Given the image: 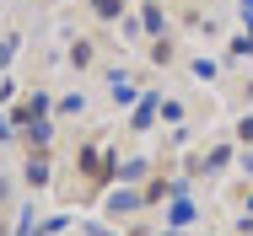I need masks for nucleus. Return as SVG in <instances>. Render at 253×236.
Instances as JSON below:
<instances>
[{
    "instance_id": "nucleus-18",
    "label": "nucleus",
    "mask_w": 253,
    "mask_h": 236,
    "mask_svg": "<svg viewBox=\"0 0 253 236\" xmlns=\"http://www.w3.org/2000/svg\"><path fill=\"white\" fill-rule=\"evenodd\" d=\"M0 236H16V226H11V220H5V215H0Z\"/></svg>"
},
{
    "instance_id": "nucleus-11",
    "label": "nucleus",
    "mask_w": 253,
    "mask_h": 236,
    "mask_svg": "<svg viewBox=\"0 0 253 236\" xmlns=\"http://www.w3.org/2000/svg\"><path fill=\"white\" fill-rule=\"evenodd\" d=\"M124 5H129V0H92V16H97V22H119Z\"/></svg>"
},
{
    "instance_id": "nucleus-8",
    "label": "nucleus",
    "mask_w": 253,
    "mask_h": 236,
    "mask_svg": "<svg viewBox=\"0 0 253 236\" xmlns=\"http://www.w3.org/2000/svg\"><path fill=\"white\" fill-rule=\"evenodd\" d=\"M108 97H113V107H129V102H135V81L113 70V81H108Z\"/></svg>"
},
{
    "instance_id": "nucleus-16",
    "label": "nucleus",
    "mask_w": 253,
    "mask_h": 236,
    "mask_svg": "<svg viewBox=\"0 0 253 236\" xmlns=\"http://www.w3.org/2000/svg\"><path fill=\"white\" fill-rule=\"evenodd\" d=\"M5 204H11V172H0V215H5Z\"/></svg>"
},
{
    "instance_id": "nucleus-9",
    "label": "nucleus",
    "mask_w": 253,
    "mask_h": 236,
    "mask_svg": "<svg viewBox=\"0 0 253 236\" xmlns=\"http://www.w3.org/2000/svg\"><path fill=\"white\" fill-rule=\"evenodd\" d=\"M232 156H237V145H210V150H205V172H226Z\"/></svg>"
},
{
    "instance_id": "nucleus-5",
    "label": "nucleus",
    "mask_w": 253,
    "mask_h": 236,
    "mask_svg": "<svg viewBox=\"0 0 253 236\" xmlns=\"http://www.w3.org/2000/svg\"><path fill=\"white\" fill-rule=\"evenodd\" d=\"M194 220H200V209H194V199H183V193H178V199L167 204V226H178V231H183V226H194Z\"/></svg>"
},
{
    "instance_id": "nucleus-17",
    "label": "nucleus",
    "mask_w": 253,
    "mask_h": 236,
    "mask_svg": "<svg viewBox=\"0 0 253 236\" xmlns=\"http://www.w3.org/2000/svg\"><path fill=\"white\" fill-rule=\"evenodd\" d=\"M11 54H16V38H0V70L11 65Z\"/></svg>"
},
{
    "instance_id": "nucleus-4",
    "label": "nucleus",
    "mask_w": 253,
    "mask_h": 236,
    "mask_svg": "<svg viewBox=\"0 0 253 236\" xmlns=\"http://www.w3.org/2000/svg\"><path fill=\"white\" fill-rule=\"evenodd\" d=\"M54 140V118H33V124H22V145L27 150H49Z\"/></svg>"
},
{
    "instance_id": "nucleus-1",
    "label": "nucleus",
    "mask_w": 253,
    "mask_h": 236,
    "mask_svg": "<svg viewBox=\"0 0 253 236\" xmlns=\"http://www.w3.org/2000/svg\"><path fill=\"white\" fill-rule=\"evenodd\" d=\"M76 172L86 177V193H97L108 188V183H119V150H102V145H81L76 150Z\"/></svg>"
},
{
    "instance_id": "nucleus-20",
    "label": "nucleus",
    "mask_w": 253,
    "mask_h": 236,
    "mask_svg": "<svg viewBox=\"0 0 253 236\" xmlns=\"http://www.w3.org/2000/svg\"><path fill=\"white\" fill-rule=\"evenodd\" d=\"M248 102H253V81H248Z\"/></svg>"
},
{
    "instance_id": "nucleus-6",
    "label": "nucleus",
    "mask_w": 253,
    "mask_h": 236,
    "mask_svg": "<svg viewBox=\"0 0 253 236\" xmlns=\"http://www.w3.org/2000/svg\"><path fill=\"white\" fill-rule=\"evenodd\" d=\"M140 27H146L151 38H167V11H162V5H151V0H146V5H140Z\"/></svg>"
},
{
    "instance_id": "nucleus-15",
    "label": "nucleus",
    "mask_w": 253,
    "mask_h": 236,
    "mask_svg": "<svg viewBox=\"0 0 253 236\" xmlns=\"http://www.w3.org/2000/svg\"><path fill=\"white\" fill-rule=\"evenodd\" d=\"M237 145H243V150L253 145V113H243V118H237Z\"/></svg>"
},
{
    "instance_id": "nucleus-14",
    "label": "nucleus",
    "mask_w": 253,
    "mask_h": 236,
    "mask_svg": "<svg viewBox=\"0 0 253 236\" xmlns=\"http://www.w3.org/2000/svg\"><path fill=\"white\" fill-rule=\"evenodd\" d=\"M226 54H232V59H243V54H253V27H248V33H237V38H232V48H226Z\"/></svg>"
},
{
    "instance_id": "nucleus-12",
    "label": "nucleus",
    "mask_w": 253,
    "mask_h": 236,
    "mask_svg": "<svg viewBox=\"0 0 253 236\" xmlns=\"http://www.w3.org/2000/svg\"><path fill=\"white\" fill-rule=\"evenodd\" d=\"M146 54H151V65H172V59H178L172 38H151V48H146Z\"/></svg>"
},
{
    "instance_id": "nucleus-19",
    "label": "nucleus",
    "mask_w": 253,
    "mask_h": 236,
    "mask_svg": "<svg viewBox=\"0 0 253 236\" xmlns=\"http://www.w3.org/2000/svg\"><path fill=\"white\" fill-rule=\"evenodd\" d=\"M243 172H253V145H248V150H243Z\"/></svg>"
},
{
    "instance_id": "nucleus-2",
    "label": "nucleus",
    "mask_w": 253,
    "mask_h": 236,
    "mask_svg": "<svg viewBox=\"0 0 253 236\" xmlns=\"http://www.w3.org/2000/svg\"><path fill=\"white\" fill-rule=\"evenodd\" d=\"M22 177H27V188H49V183H54V161H49V150H27Z\"/></svg>"
},
{
    "instance_id": "nucleus-7",
    "label": "nucleus",
    "mask_w": 253,
    "mask_h": 236,
    "mask_svg": "<svg viewBox=\"0 0 253 236\" xmlns=\"http://www.w3.org/2000/svg\"><path fill=\"white\" fill-rule=\"evenodd\" d=\"M70 65H76V70H92V65H97V43H92V38H76V43H70Z\"/></svg>"
},
{
    "instance_id": "nucleus-3",
    "label": "nucleus",
    "mask_w": 253,
    "mask_h": 236,
    "mask_svg": "<svg viewBox=\"0 0 253 236\" xmlns=\"http://www.w3.org/2000/svg\"><path fill=\"white\" fill-rule=\"evenodd\" d=\"M140 209H151V204H146V193H135V188H124V193L108 199V215H113V220H129V215H140Z\"/></svg>"
},
{
    "instance_id": "nucleus-10",
    "label": "nucleus",
    "mask_w": 253,
    "mask_h": 236,
    "mask_svg": "<svg viewBox=\"0 0 253 236\" xmlns=\"http://www.w3.org/2000/svg\"><path fill=\"white\" fill-rule=\"evenodd\" d=\"M140 177H151V161H119V183H140Z\"/></svg>"
},
{
    "instance_id": "nucleus-13",
    "label": "nucleus",
    "mask_w": 253,
    "mask_h": 236,
    "mask_svg": "<svg viewBox=\"0 0 253 236\" xmlns=\"http://www.w3.org/2000/svg\"><path fill=\"white\" fill-rule=\"evenodd\" d=\"M156 118H167V124H183V102H172V97H167V102H156Z\"/></svg>"
}]
</instances>
